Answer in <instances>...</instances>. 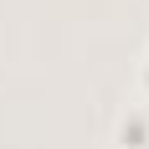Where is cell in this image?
Returning <instances> with one entry per match:
<instances>
[{"instance_id": "cell-1", "label": "cell", "mask_w": 149, "mask_h": 149, "mask_svg": "<svg viewBox=\"0 0 149 149\" xmlns=\"http://www.w3.org/2000/svg\"><path fill=\"white\" fill-rule=\"evenodd\" d=\"M118 134H123V144L144 149V144H149V118H144V113H129V118L118 123Z\"/></svg>"}]
</instances>
